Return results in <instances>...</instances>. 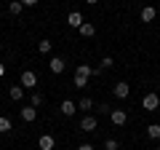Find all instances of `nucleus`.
<instances>
[{"instance_id":"5","label":"nucleus","mask_w":160,"mask_h":150,"mask_svg":"<svg viewBox=\"0 0 160 150\" xmlns=\"http://www.w3.org/2000/svg\"><path fill=\"white\" fill-rule=\"evenodd\" d=\"M109 118H112V123H115V126H123V123L128 121L126 110H112V113H109Z\"/></svg>"},{"instance_id":"18","label":"nucleus","mask_w":160,"mask_h":150,"mask_svg":"<svg viewBox=\"0 0 160 150\" xmlns=\"http://www.w3.org/2000/svg\"><path fill=\"white\" fill-rule=\"evenodd\" d=\"M51 46H53L51 40H40V43H38V48H40V54H48V51H51Z\"/></svg>"},{"instance_id":"14","label":"nucleus","mask_w":160,"mask_h":150,"mask_svg":"<svg viewBox=\"0 0 160 150\" xmlns=\"http://www.w3.org/2000/svg\"><path fill=\"white\" fill-rule=\"evenodd\" d=\"M8 11H11V13H13V16H19V13H22V11H24V6H22V0H13L11 6H8Z\"/></svg>"},{"instance_id":"21","label":"nucleus","mask_w":160,"mask_h":150,"mask_svg":"<svg viewBox=\"0 0 160 150\" xmlns=\"http://www.w3.org/2000/svg\"><path fill=\"white\" fill-rule=\"evenodd\" d=\"M40 104H43V97L40 94H32V107H40Z\"/></svg>"},{"instance_id":"13","label":"nucleus","mask_w":160,"mask_h":150,"mask_svg":"<svg viewBox=\"0 0 160 150\" xmlns=\"http://www.w3.org/2000/svg\"><path fill=\"white\" fill-rule=\"evenodd\" d=\"M22 118H24L27 123H32L35 118H38V110H35V107H24V110H22Z\"/></svg>"},{"instance_id":"23","label":"nucleus","mask_w":160,"mask_h":150,"mask_svg":"<svg viewBox=\"0 0 160 150\" xmlns=\"http://www.w3.org/2000/svg\"><path fill=\"white\" fill-rule=\"evenodd\" d=\"M112 64H115L112 56H104V59H102V67H112Z\"/></svg>"},{"instance_id":"7","label":"nucleus","mask_w":160,"mask_h":150,"mask_svg":"<svg viewBox=\"0 0 160 150\" xmlns=\"http://www.w3.org/2000/svg\"><path fill=\"white\" fill-rule=\"evenodd\" d=\"M155 16H158V11H155L152 6H144L142 8V22H155Z\"/></svg>"},{"instance_id":"22","label":"nucleus","mask_w":160,"mask_h":150,"mask_svg":"<svg viewBox=\"0 0 160 150\" xmlns=\"http://www.w3.org/2000/svg\"><path fill=\"white\" fill-rule=\"evenodd\" d=\"M104 150H118V142H115V139H107V142H104Z\"/></svg>"},{"instance_id":"2","label":"nucleus","mask_w":160,"mask_h":150,"mask_svg":"<svg viewBox=\"0 0 160 150\" xmlns=\"http://www.w3.org/2000/svg\"><path fill=\"white\" fill-rule=\"evenodd\" d=\"M80 131H86V134L96 131V118H93V115H86L83 121H80Z\"/></svg>"},{"instance_id":"15","label":"nucleus","mask_w":160,"mask_h":150,"mask_svg":"<svg viewBox=\"0 0 160 150\" xmlns=\"http://www.w3.org/2000/svg\"><path fill=\"white\" fill-rule=\"evenodd\" d=\"M147 134H149V139H160V126H158V123L147 126Z\"/></svg>"},{"instance_id":"25","label":"nucleus","mask_w":160,"mask_h":150,"mask_svg":"<svg viewBox=\"0 0 160 150\" xmlns=\"http://www.w3.org/2000/svg\"><path fill=\"white\" fill-rule=\"evenodd\" d=\"M78 150H93V145H80Z\"/></svg>"},{"instance_id":"17","label":"nucleus","mask_w":160,"mask_h":150,"mask_svg":"<svg viewBox=\"0 0 160 150\" xmlns=\"http://www.w3.org/2000/svg\"><path fill=\"white\" fill-rule=\"evenodd\" d=\"M78 107H80V110H91V107H93V99H91V97H83Z\"/></svg>"},{"instance_id":"28","label":"nucleus","mask_w":160,"mask_h":150,"mask_svg":"<svg viewBox=\"0 0 160 150\" xmlns=\"http://www.w3.org/2000/svg\"><path fill=\"white\" fill-rule=\"evenodd\" d=\"M0 48H3V43H0Z\"/></svg>"},{"instance_id":"3","label":"nucleus","mask_w":160,"mask_h":150,"mask_svg":"<svg viewBox=\"0 0 160 150\" xmlns=\"http://www.w3.org/2000/svg\"><path fill=\"white\" fill-rule=\"evenodd\" d=\"M112 94H115V97H118V99H126L128 94H131V86H128V83H123V81H120V83H115Z\"/></svg>"},{"instance_id":"8","label":"nucleus","mask_w":160,"mask_h":150,"mask_svg":"<svg viewBox=\"0 0 160 150\" xmlns=\"http://www.w3.org/2000/svg\"><path fill=\"white\" fill-rule=\"evenodd\" d=\"M48 67H51V72H56V75H59V72L64 70V59H62V56H53L51 62H48Z\"/></svg>"},{"instance_id":"16","label":"nucleus","mask_w":160,"mask_h":150,"mask_svg":"<svg viewBox=\"0 0 160 150\" xmlns=\"http://www.w3.org/2000/svg\"><path fill=\"white\" fill-rule=\"evenodd\" d=\"M75 72H78V75H86V78H91V75H93V70L88 67V64H80V67L75 70Z\"/></svg>"},{"instance_id":"10","label":"nucleus","mask_w":160,"mask_h":150,"mask_svg":"<svg viewBox=\"0 0 160 150\" xmlns=\"http://www.w3.org/2000/svg\"><path fill=\"white\" fill-rule=\"evenodd\" d=\"M75 110H78V104H75L72 99H64L62 102V113L64 115H75Z\"/></svg>"},{"instance_id":"9","label":"nucleus","mask_w":160,"mask_h":150,"mask_svg":"<svg viewBox=\"0 0 160 150\" xmlns=\"http://www.w3.org/2000/svg\"><path fill=\"white\" fill-rule=\"evenodd\" d=\"M93 32H96V27H93L91 22H83V24H80V35H83V38H93Z\"/></svg>"},{"instance_id":"26","label":"nucleus","mask_w":160,"mask_h":150,"mask_svg":"<svg viewBox=\"0 0 160 150\" xmlns=\"http://www.w3.org/2000/svg\"><path fill=\"white\" fill-rule=\"evenodd\" d=\"M86 3H88V6H96V0H86Z\"/></svg>"},{"instance_id":"12","label":"nucleus","mask_w":160,"mask_h":150,"mask_svg":"<svg viewBox=\"0 0 160 150\" xmlns=\"http://www.w3.org/2000/svg\"><path fill=\"white\" fill-rule=\"evenodd\" d=\"M67 22H69V27H78V29H80V24L86 22V19L80 16V13H78V11H75V13H69V16H67Z\"/></svg>"},{"instance_id":"19","label":"nucleus","mask_w":160,"mask_h":150,"mask_svg":"<svg viewBox=\"0 0 160 150\" xmlns=\"http://www.w3.org/2000/svg\"><path fill=\"white\" fill-rule=\"evenodd\" d=\"M86 83H88V78H86V75H78V72H75V86H78V88H83Z\"/></svg>"},{"instance_id":"6","label":"nucleus","mask_w":160,"mask_h":150,"mask_svg":"<svg viewBox=\"0 0 160 150\" xmlns=\"http://www.w3.org/2000/svg\"><path fill=\"white\" fill-rule=\"evenodd\" d=\"M38 147L40 150H53V137L51 134H43V137L38 139Z\"/></svg>"},{"instance_id":"20","label":"nucleus","mask_w":160,"mask_h":150,"mask_svg":"<svg viewBox=\"0 0 160 150\" xmlns=\"http://www.w3.org/2000/svg\"><path fill=\"white\" fill-rule=\"evenodd\" d=\"M6 131H11V121L8 118H0V134H6Z\"/></svg>"},{"instance_id":"27","label":"nucleus","mask_w":160,"mask_h":150,"mask_svg":"<svg viewBox=\"0 0 160 150\" xmlns=\"http://www.w3.org/2000/svg\"><path fill=\"white\" fill-rule=\"evenodd\" d=\"M0 75H6V67H3V64H0Z\"/></svg>"},{"instance_id":"4","label":"nucleus","mask_w":160,"mask_h":150,"mask_svg":"<svg viewBox=\"0 0 160 150\" xmlns=\"http://www.w3.org/2000/svg\"><path fill=\"white\" fill-rule=\"evenodd\" d=\"M22 86H27V88L38 86V75H35L32 70H27V72H22Z\"/></svg>"},{"instance_id":"11","label":"nucleus","mask_w":160,"mask_h":150,"mask_svg":"<svg viewBox=\"0 0 160 150\" xmlns=\"http://www.w3.org/2000/svg\"><path fill=\"white\" fill-rule=\"evenodd\" d=\"M8 94H11L13 102H22V99H24V88L22 86H11V88H8Z\"/></svg>"},{"instance_id":"1","label":"nucleus","mask_w":160,"mask_h":150,"mask_svg":"<svg viewBox=\"0 0 160 150\" xmlns=\"http://www.w3.org/2000/svg\"><path fill=\"white\" fill-rule=\"evenodd\" d=\"M158 104H160V97H158V94H147V97L142 99V107L147 110V113H155Z\"/></svg>"},{"instance_id":"24","label":"nucleus","mask_w":160,"mask_h":150,"mask_svg":"<svg viewBox=\"0 0 160 150\" xmlns=\"http://www.w3.org/2000/svg\"><path fill=\"white\" fill-rule=\"evenodd\" d=\"M22 6H38V0H22Z\"/></svg>"}]
</instances>
